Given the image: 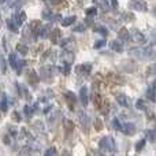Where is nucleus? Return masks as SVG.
<instances>
[{
	"label": "nucleus",
	"instance_id": "7ed1b4c3",
	"mask_svg": "<svg viewBox=\"0 0 156 156\" xmlns=\"http://www.w3.org/2000/svg\"><path fill=\"white\" fill-rule=\"evenodd\" d=\"M130 40H132L133 43L143 44V43H145L147 37L144 36V33L140 32L138 29H132V30H130Z\"/></svg>",
	"mask_w": 156,
	"mask_h": 156
},
{
	"label": "nucleus",
	"instance_id": "f3484780",
	"mask_svg": "<svg viewBox=\"0 0 156 156\" xmlns=\"http://www.w3.org/2000/svg\"><path fill=\"white\" fill-rule=\"evenodd\" d=\"M16 49H18V52H19V54H22V55H23V56H26V55H27V52H29V49H27V47L25 45V44H21V43H19L18 45H16Z\"/></svg>",
	"mask_w": 156,
	"mask_h": 156
},
{
	"label": "nucleus",
	"instance_id": "c756f323",
	"mask_svg": "<svg viewBox=\"0 0 156 156\" xmlns=\"http://www.w3.org/2000/svg\"><path fill=\"white\" fill-rule=\"evenodd\" d=\"M94 123H96V129L97 130H101V121H99V119H96V122H94Z\"/></svg>",
	"mask_w": 156,
	"mask_h": 156
},
{
	"label": "nucleus",
	"instance_id": "a211bd4d",
	"mask_svg": "<svg viewBox=\"0 0 156 156\" xmlns=\"http://www.w3.org/2000/svg\"><path fill=\"white\" fill-rule=\"evenodd\" d=\"M76 16H67V18H65L62 21V25L63 26H70V25H73L74 22H76Z\"/></svg>",
	"mask_w": 156,
	"mask_h": 156
},
{
	"label": "nucleus",
	"instance_id": "2eb2a0df",
	"mask_svg": "<svg viewBox=\"0 0 156 156\" xmlns=\"http://www.w3.org/2000/svg\"><path fill=\"white\" fill-rule=\"evenodd\" d=\"M65 97H66V99H69V101H67L69 105L73 108V104L76 103V100H77V97L74 96V93H73V92H70V90H67V92L65 93Z\"/></svg>",
	"mask_w": 156,
	"mask_h": 156
},
{
	"label": "nucleus",
	"instance_id": "f257e3e1",
	"mask_svg": "<svg viewBox=\"0 0 156 156\" xmlns=\"http://www.w3.org/2000/svg\"><path fill=\"white\" fill-rule=\"evenodd\" d=\"M99 147L105 152H114L115 151V143H114L112 137H110V136L103 137L101 140L99 141Z\"/></svg>",
	"mask_w": 156,
	"mask_h": 156
},
{
	"label": "nucleus",
	"instance_id": "2f4dec72",
	"mask_svg": "<svg viewBox=\"0 0 156 156\" xmlns=\"http://www.w3.org/2000/svg\"><path fill=\"white\" fill-rule=\"evenodd\" d=\"M62 0H47V3H51V4H59Z\"/></svg>",
	"mask_w": 156,
	"mask_h": 156
},
{
	"label": "nucleus",
	"instance_id": "473e14b6",
	"mask_svg": "<svg viewBox=\"0 0 156 156\" xmlns=\"http://www.w3.org/2000/svg\"><path fill=\"white\" fill-rule=\"evenodd\" d=\"M111 4L112 7H118V0H111Z\"/></svg>",
	"mask_w": 156,
	"mask_h": 156
},
{
	"label": "nucleus",
	"instance_id": "393cba45",
	"mask_svg": "<svg viewBox=\"0 0 156 156\" xmlns=\"http://www.w3.org/2000/svg\"><path fill=\"white\" fill-rule=\"evenodd\" d=\"M96 14H97V8L96 7H90V8L86 10V15L88 16H94Z\"/></svg>",
	"mask_w": 156,
	"mask_h": 156
},
{
	"label": "nucleus",
	"instance_id": "9b49d317",
	"mask_svg": "<svg viewBox=\"0 0 156 156\" xmlns=\"http://www.w3.org/2000/svg\"><path fill=\"white\" fill-rule=\"evenodd\" d=\"M147 97H148L149 100H155L156 99V80L152 82V85L148 88V90H147Z\"/></svg>",
	"mask_w": 156,
	"mask_h": 156
},
{
	"label": "nucleus",
	"instance_id": "b1692460",
	"mask_svg": "<svg viewBox=\"0 0 156 156\" xmlns=\"http://www.w3.org/2000/svg\"><path fill=\"white\" fill-rule=\"evenodd\" d=\"M83 30H85V25H83V23H78L77 26H74L73 32H76V33H82Z\"/></svg>",
	"mask_w": 156,
	"mask_h": 156
},
{
	"label": "nucleus",
	"instance_id": "ddd939ff",
	"mask_svg": "<svg viewBox=\"0 0 156 156\" xmlns=\"http://www.w3.org/2000/svg\"><path fill=\"white\" fill-rule=\"evenodd\" d=\"M119 38H121V40H125V41L130 40V32L126 29V27H122V29L119 30Z\"/></svg>",
	"mask_w": 156,
	"mask_h": 156
},
{
	"label": "nucleus",
	"instance_id": "412c9836",
	"mask_svg": "<svg viewBox=\"0 0 156 156\" xmlns=\"http://www.w3.org/2000/svg\"><path fill=\"white\" fill-rule=\"evenodd\" d=\"M43 18H44V19H48V21H51V19L55 18V15H52L51 11L44 10V11H43Z\"/></svg>",
	"mask_w": 156,
	"mask_h": 156
},
{
	"label": "nucleus",
	"instance_id": "cd10ccee",
	"mask_svg": "<svg viewBox=\"0 0 156 156\" xmlns=\"http://www.w3.org/2000/svg\"><path fill=\"white\" fill-rule=\"evenodd\" d=\"M144 145H145V140H141L137 143V147H136V151H140L141 148H144Z\"/></svg>",
	"mask_w": 156,
	"mask_h": 156
},
{
	"label": "nucleus",
	"instance_id": "a878e982",
	"mask_svg": "<svg viewBox=\"0 0 156 156\" xmlns=\"http://www.w3.org/2000/svg\"><path fill=\"white\" fill-rule=\"evenodd\" d=\"M105 44H107V43H105V40H99V41H96V43H94V48L100 49V48H103Z\"/></svg>",
	"mask_w": 156,
	"mask_h": 156
},
{
	"label": "nucleus",
	"instance_id": "1a4fd4ad",
	"mask_svg": "<svg viewBox=\"0 0 156 156\" xmlns=\"http://www.w3.org/2000/svg\"><path fill=\"white\" fill-rule=\"evenodd\" d=\"M40 76H41V80L51 81V78H52V69L48 67V66H44V67H41Z\"/></svg>",
	"mask_w": 156,
	"mask_h": 156
},
{
	"label": "nucleus",
	"instance_id": "4468645a",
	"mask_svg": "<svg viewBox=\"0 0 156 156\" xmlns=\"http://www.w3.org/2000/svg\"><path fill=\"white\" fill-rule=\"evenodd\" d=\"M94 2L99 5V8H101L103 11H108V8H110V2L108 0H94Z\"/></svg>",
	"mask_w": 156,
	"mask_h": 156
},
{
	"label": "nucleus",
	"instance_id": "6ab92c4d",
	"mask_svg": "<svg viewBox=\"0 0 156 156\" xmlns=\"http://www.w3.org/2000/svg\"><path fill=\"white\" fill-rule=\"evenodd\" d=\"M27 78H29V82L32 83V85H33V83H37L38 82V77L36 76V73H33V71H30L29 77H27Z\"/></svg>",
	"mask_w": 156,
	"mask_h": 156
},
{
	"label": "nucleus",
	"instance_id": "7c9ffc66",
	"mask_svg": "<svg viewBox=\"0 0 156 156\" xmlns=\"http://www.w3.org/2000/svg\"><path fill=\"white\" fill-rule=\"evenodd\" d=\"M97 32H100L103 36H105V34H107V30H105L104 27H99V29H97Z\"/></svg>",
	"mask_w": 156,
	"mask_h": 156
},
{
	"label": "nucleus",
	"instance_id": "0eeeda50",
	"mask_svg": "<svg viewBox=\"0 0 156 156\" xmlns=\"http://www.w3.org/2000/svg\"><path fill=\"white\" fill-rule=\"evenodd\" d=\"M80 122H81V127H82V130L86 133L89 130V116L86 115L83 111L80 112Z\"/></svg>",
	"mask_w": 156,
	"mask_h": 156
},
{
	"label": "nucleus",
	"instance_id": "bb28decb",
	"mask_svg": "<svg viewBox=\"0 0 156 156\" xmlns=\"http://www.w3.org/2000/svg\"><path fill=\"white\" fill-rule=\"evenodd\" d=\"M32 112H33V107H30V105H26V107H25V115L30 116V115H32Z\"/></svg>",
	"mask_w": 156,
	"mask_h": 156
},
{
	"label": "nucleus",
	"instance_id": "aec40b11",
	"mask_svg": "<svg viewBox=\"0 0 156 156\" xmlns=\"http://www.w3.org/2000/svg\"><path fill=\"white\" fill-rule=\"evenodd\" d=\"M136 105H137L138 110H147V107H148V105H147V101H145V100H143V99L138 100Z\"/></svg>",
	"mask_w": 156,
	"mask_h": 156
},
{
	"label": "nucleus",
	"instance_id": "6e6552de",
	"mask_svg": "<svg viewBox=\"0 0 156 156\" xmlns=\"http://www.w3.org/2000/svg\"><path fill=\"white\" fill-rule=\"evenodd\" d=\"M116 101H118V104L122 105V107H126V108L130 107V99L123 93L116 94Z\"/></svg>",
	"mask_w": 156,
	"mask_h": 156
},
{
	"label": "nucleus",
	"instance_id": "20e7f679",
	"mask_svg": "<svg viewBox=\"0 0 156 156\" xmlns=\"http://www.w3.org/2000/svg\"><path fill=\"white\" fill-rule=\"evenodd\" d=\"M136 130H137V127H136V125L132 123V122H123V123H122L121 132L123 133V134H126V136H133V134L136 133Z\"/></svg>",
	"mask_w": 156,
	"mask_h": 156
},
{
	"label": "nucleus",
	"instance_id": "4be33fe9",
	"mask_svg": "<svg viewBox=\"0 0 156 156\" xmlns=\"http://www.w3.org/2000/svg\"><path fill=\"white\" fill-rule=\"evenodd\" d=\"M2 111L7 112V96L5 93H3V99H2Z\"/></svg>",
	"mask_w": 156,
	"mask_h": 156
},
{
	"label": "nucleus",
	"instance_id": "423d86ee",
	"mask_svg": "<svg viewBox=\"0 0 156 156\" xmlns=\"http://www.w3.org/2000/svg\"><path fill=\"white\" fill-rule=\"evenodd\" d=\"M80 100L82 103V105H88L89 103V89L88 86H82L80 89Z\"/></svg>",
	"mask_w": 156,
	"mask_h": 156
},
{
	"label": "nucleus",
	"instance_id": "9d476101",
	"mask_svg": "<svg viewBox=\"0 0 156 156\" xmlns=\"http://www.w3.org/2000/svg\"><path fill=\"white\" fill-rule=\"evenodd\" d=\"M110 48L112 49V51H115V52H122V51H123V45H122V43H121V38H119V40L111 41V43H110Z\"/></svg>",
	"mask_w": 156,
	"mask_h": 156
},
{
	"label": "nucleus",
	"instance_id": "72a5a7b5",
	"mask_svg": "<svg viewBox=\"0 0 156 156\" xmlns=\"http://www.w3.org/2000/svg\"><path fill=\"white\" fill-rule=\"evenodd\" d=\"M152 14L155 15V18H156V8H154V11H152Z\"/></svg>",
	"mask_w": 156,
	"mask_h": 156
},
{
	"label": "nucleus",
	"instance_id": "c85d7f7f",
	"mask_svg": "<svg viewBox=\"0 0 156 156\" xmlns=\"http://www.w3.org/2000/svg\"><path fill=\"white\" fill-rule=\"evenodd\" d=\"M56 154V149L52 147V148H49V149H47L45 151V156H49V155H55Z\"/></svg>",
	"mask_w": 156,
	"mask_h": 156
},
{
	"label": "nucleus",
	"instance_id": "f8f14e48",
	"mask_svg": "<svg viewBox=\"0 0 156 156\" xmlns=\"http://www.w3.org/2000/svg\"><path fill=\"white\" fill-rule=\"evenodd\" d=\"M8 62H10V66L12 69H18V65H19V59L16 58L15 54H10V56H8Z\"/></svg>",
	"mask_w": 156,
	"mask_h": 156
},
{
	"label": "nucleus",
	"instance_id": "dca6fc26",
	"mask_svg": "<svg viewBox=\"0 0 156 156\" xmlns=\"http://www.w3.org/2000/svg\"><path fill=\"white\" fill-rule=\"evenodd\" d=\"M25 19H26V14H25L23 11H22V12L15 14V21H16V25H18V26H21V25L23 23Z\"/></svg>",
	"mask_w": 156,
	"mask_h": 156
},
{
	"label": "nucleus",
	"instance_id": "5701e85b",
	"mask_svg": "<svg viewBox=\"0 0 156 156\" xmlns=\"http://www.w3.org/2000/svg\"><path fill=\"white\" fill-rule=\"evenodd\" d=\"M7 23H8V29H10V30H12L14 33H16V32H18V27L15 26V22H14V21H11V19H8V21H7Z\"/></svg>",
	"mask_w": 156,
	"mask_h": 156
},
{
	"label": "nucleus",
	"instance_id": "f03ea898",
	"mask_svg": "<svg viewBox=\"0 0 156 156\" xmlns=\"http://www.w3.org/2000/svg\"><path fill=\"white\" fill-rule=\"evenodd\" d=\"M129 7L136 11H140V12H145L148 10V4L145 0H130Z\"/></svg>",
	"mask_w": 156,
	"mask_h": 156
},
{
	"label": "nucleus",
	"instance_id": "39448f33",
	"mask_svg": "<svg viewBox=\"0 0 156 156\" xmlns=\"http://www.w3.org/2000/svg\"><path fill=\"white\" fill-rule=\"evenodd\" d=\"M92 70V65L90 63H82V65H78L76 67V73L81 74V76H88Z\"/></svg>",
	"mask_w": 156,
	"mask_h": 156
}]
</instances>
